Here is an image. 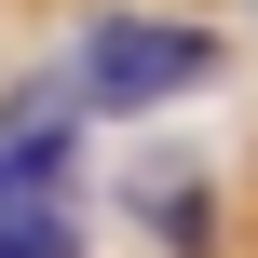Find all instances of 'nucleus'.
<instances>
[{
    "label": "nucleus",
    "instance_id": "f257e3e1",
    "mask_svg": "<svg viewBox=\"0 0 258 258\" xmlns=\"http://www.w3.org/2000/svg\"><path fill=\"white\" fill-rule=\"evenodd\" d=\"M82 82H95V109H163V95L218 82V41L204 27H163V14H109L95 54H82Z\"/></svg>",
    "mask_w": 258,
    "mask_h": 258
},
{
    "label": "nucleus",
    "instance_id": "f03ea898",
    "mask_svg": "<svg viewBox=\"0 0 258 258\" xmlns=\"http://www.w3.org/2000/svg\"><path fill=\"white\" fill-rule=\"evenodd\" d=\"M68 163V109H0V204H27Z\"/></svg>",
    "mask_w": 258,
    "mask_h": 258
},
{
    "label": "nucleus",
    "instance_id": "7ed1b4c3",
    "mask_svg": "<svg viewBox=\"0 0 258 258\" xmlns=\"http://www.w3.org/2000/svg\"><path fill=\"white\" fill-rule=\"evenodd\" d=\"M0 258H82V231L54 204H0Z\"/></svg>",
    "mask_w": 258,
    "mask_h": 258
}]
</instances>
